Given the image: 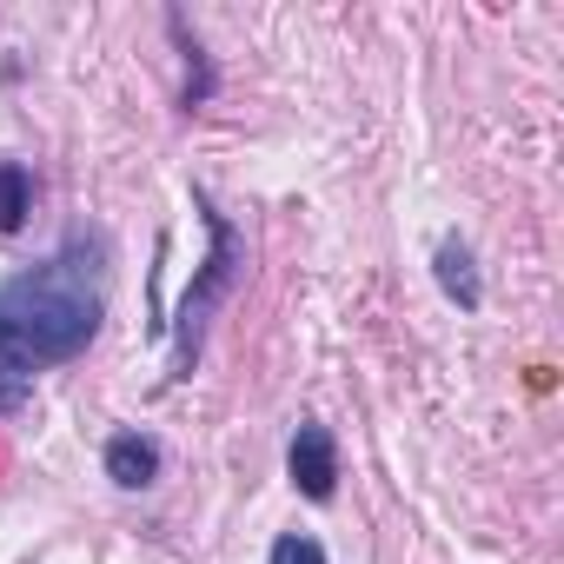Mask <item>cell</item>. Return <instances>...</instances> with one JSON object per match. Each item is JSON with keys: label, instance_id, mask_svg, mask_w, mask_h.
<instances>
[{"label": "cell", "instance_id": "6da1fadb", "mask_svg": "<svg viewBox=\"0 0 564 564\" xmlns=\"http://www.w3.org/2000/svg\"><path fill=\"white\" fill-rule=\"evenodd\" d=\"M100 333V293L80 279L74 259L21 272L0 286V412H14L41 366L74 359Z\"/></svg>", "mask_w": 564, "mask_h": 564}, {"label": "cell", "instance_id": "7a4b0ae2", "mask_svg": "<svg viewBox=\"0 0 564 564\" xmlns=\"http://www.w3.org/2000/svg\"><path fill=\"white\" fill-rule=\"evenodd\" d=\"M213 226V259H206V272H199V286L186 293V306H180V346H173V372H186L193 366V352H199V326H206V313L226 300V286H232V265H239V232L213 213L206 219Z\"/></svg>", "mask_w": 564, "mask_h": 564}, {"label": "cell", "instance_id": "3957f363", "mask_svg": "<svg viewBox=\"0 0 564 564\" xmlns=\"http://www.w3.org/2000/svg\"><path fill=\"white\" fill-rule=\"evenodd\" d=\"M293 485H300L306 498H333L339 458H333V432H326V425H300V432H293Z\"/></svg>", "mask_w": 564, "mask_h": 564}, {"label": "cell", "instance_id": "277c9868", "mask_svg": "<svg viewBox=\"0 0 564 564\" xmlns=\"http://www.w3.org/2000/svg\"><path fill=\"white\" fill-rule=\"evenodd\" d=\"M153 471H160V445H153V438L120 432V438L107 445V478H113V485L140 491V485H153Z\"/></svg>", "mask_w": 564, "mask_h": 564}, {"label": "cell", "instance_id": "5b68a950", "mask_svg": "<svg viewBox=\"0 0 564 564\" xmlns=\"http://www.w3.org/2000/svg\"><path fill=\"white\" fill-rule=\"evenodd\" d=\"M28 213H34V180H28V166L0 160V232H21Z\"/></svg>", "mask_w": 564, "mask_h": 564}, {"label": "cell", "instance_id": "8992f818", "mask_svg": "<svg viewBox=\"0 0 564 564\" xmlns=\"http://www.w3.org/2000/svg\"><path fill=\"white\" fill-rule=\"evenodd\" d=\"M438 279H445V293H458L465 306H478V286H471V259H465V246H445V252H438Z\"/></svg>", "mask_w": 564, "mask_h": 564}, {"label": "cell", "instance_id": "52a82bcc", "mask_svg": "<svg viewBox=\"0 0 564 564\" xmlns=\"http://www.w3.org/2000/svg\"><path fill=\"white\" fill-rule=\"evenodd\" d=\"M272 564H326V551L313 538H279L272 544Z\"/></svg>", "mask_w": 564, "mask_h": 564}]
</instances>
